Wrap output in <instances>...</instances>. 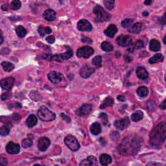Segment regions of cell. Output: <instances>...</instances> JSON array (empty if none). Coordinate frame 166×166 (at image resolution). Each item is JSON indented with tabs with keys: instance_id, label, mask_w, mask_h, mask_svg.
I'll list each match as a JSON object with an SVG mask.
<instances>
[{
	"instance_id": "49",
	"label": "cell",
	"mask_w": 166,
	"mask_h": 166,
	"mask_svg": "<svg viewBox=\"0 0 166 166\" xmlns=\"http://www.w3.org/2000/svg\"><path fill=\"white\" fill-rule=\"evenodd\" d=\"M82 41H83V42H89L88 41H90V42H92V40L89 39H87V38H84V39H82Z\"/></svg>"
},
{
	"instance_id": "11",
	"label": "cell",
	"mask_w": 166,
	"mask_h": 166,
	"mask_svg": "<svg viewBox=\"0 0 166 166\" xmlns=\"http://www.w3.org/2000/svg\"><path fill=\"white\" fill-rule=\"evenodd\" d=\"M92 109V106L90 104H84L83 105L81 106L79 109L76 110V114L79 116H84L89 114L91 112Z\"/></svg>"
},
{
	"instance_id": "28",
	"label": "cell",
	"mask_w": 166,
	"mask_h": 166,
	"mask_svg": "<svg viewBox=\"0 0 166 166\" xmlns=\"http://www.w3.org/2000/svg\"><path fill=\"white\" fill-rule=\"evenodd\" d=\"M11 125V124L10 123H7L4 125V126L1 127V129H0V134H1L2 136L8 135L10 132L11 127H12Z\"/></svg>"
},
{
	"instance_id": "52",
	"label": "cell",
	"mask_w": 166,
	"mask_h": 166,
	"mask_svg": "<svg viewBox=\"0 0 166 166\" xmlns=\"http://www.w3.org/2000/svg\"><path fill=\"white\" fill-rule=\"evenodd\" d=\"M143 15H144V16H147L148 15V13H147V11H145V12L143 13Z\"/></svg>"
},
{
	"instance_id": "12",
	"label": "cell",
	"mask_w": 166,
	"mask_h": 166,
	"mask_svg": "<svg viewBox=\"0 0 166 166\" xmlns=\"http://www.w3.org/2000/svg\"><path fill=\"white\" fill-rule=\"evenodd\" d=\"M77 29L81 31H90L92 29V26L88 20L83 19L78 22Z\"/></svg>"
},
{
	"instance_id": "6",
	"label": "cell",
	"mask_w": 166,
	"mask_h": 166,
	"mask_svg": "<svg viewBox=\"0 0 166 166\" xmlns=\"http://www.w3.org/2000/svg\"><path fill=\"white\" fill-rule=\"evenodd\" d=\"M64 143L69 149L72 151H76L80 147L79 143L76 138L72 135H68L64 139Z\"/></svg>"
},
{
	"instance_id": "31",
	"label": "cell",
	"mask_w": 166,
	"mask_h": 166,
	"mask_svg": "<svg viewBox=\"0 0 166 166\" xmlns=\"http://www.w3.org/2000/svg\"><path fill=\"white\" fill-rule=\"evenodd\" d=\"M38 31H39V33L42 37L44 36L46 34H50L52 33V30L51 28L43 27V26H40L39 29H38Z\"/></svg>"
},
{
	"instance_id": "36",
	"label": "cell",
	"mask_w": 166,
	"mask_h": 166,
	"mask_svg": "<svg viewBox=\"0 0 166 166\" xmlns=\"http://www.w3.org/2000/svg\"><path fill=\"white\" fill-rule=\"evenodd\" d=\"M22 7V3L18 0H14L11 4V7L13 10H18Z\"/></svg>"
},
{
	"instance_id": "34",
	"label": "cell",
	"mask_w": 166,
	"mask_h": 166,
	"mask_svg": "<svg viewBox=\"0 0 166 166\" xmlns=\"http://www.w3.org/2000/svg\"><path fill=\"white\" fill-rule=\"evenodd\" d=\"M101 48L103 51L106 52H110L112 51L113 49V46L109 42H103L101 43Z\"/></svg>"
},
{
	"instance_id": "39",
	"label": "cell",
	"mask_w": 166,
	"mask_h": 166,
	"mask_svg": "<svg viewBox=\"0 0 166 166\" xmlns=\"http://www.w3.org/2000/svg\"><path fill=\"white\" fill-rule=\"evenodd\" d=\"M133 20L132 19H125L121 22V25L123 28H128L132 25Z\"/></svg>"
},
{
	"instance_id": "37",
	"label": "cell",
	"mask_w": 166,
	"mask_h": 166,
	"mask_svg": "<svg viewBox=\"0 0 166 166\" xmlns=\"http://www.w3.org/2000/svg\"><path fill=\"white\" fill-rule=\"evenodd\" d=\"M101 62H102V57L101 56H96L94 57L92 60V63L95 66L99 68L101 66Z\"/></svg>"
},
{
	"instance_id": "48",
	"label": "cell",
	"mask_w": 166,
	"mask_h": 166,
	"mask_svg": "<svg viewBox=\"0 0 166 166\" xmlns=\"http://www.w3.org/2000/svg\"><path fill=\"white\" fill-rule=\"evenodd\" d=\"M125 60L127 62H130L131 60H132V59H131L130 57H129V56H125Z\"/></svg>"
},
{
	"instance_id": "53",
	"label": "cell",
	"mask_w": 166,
	"mask_h": 166,
	"mask_svg": "<svg viewBox=\"0 0 166 166\" xmlns=\"http://www.w3.org/2000/svg\"><path fill=\"white\" fill-rule=\"evenodd\" d=\"M165 38H166V36H165L164 39V43H166V42H165Z\"/></svg>"
},
{
	"instance_id": "20",
	"label": "cell",
	"mask_w": 166,
	"mask_h": 166,
	"mask_svg": "<svg viewBox=\"0 0 166 166\" xmlns=\"http://www.w3.org/2000/svg\"><path fill=\"white\" fill-rule=\"evenodd\" d=\"M99 161L102 165H108L112 162V158L109 154H103L100 156Z\"/></svg>"
},
{
	"instance_id": "25",
	"label": "cell",
	"mask_w": 166,
	"mask_h": 166,
	"mask_svg": "<svg viewBox=\"0 0 166 166\" xmlns=\"http://www.w3.org/2000/svg\"><path fill=\"white\" fill-rule=\"evenodd\" d=\"M163 60H164V56L161 53H157L149 59L148 62L150 64H154L159 62H162Z\"/></svg>"
},
{
	"instance_id": "44",
	"label": "cell",
	"mask_w": 166,
	"mask_h": 166,
	"mask_svg": "<svg viewBox=\"0 0 166 166\" xmlns=\"http://www.w3.org/2000/svg\"><path fill=\"white\" fill-rule=\"evenodd\" d=\"M60 116L63 119H64V120H65L66 121H67V122H70V121H71L70 118H69L68 116H66V114H64V113H61V114H60Z\"/></svg>"
},
{
	"instance_id": "29",
	"label": "cell",
	"mask_w": 166,
	"mask_h": 166,
	"mask_svg": "<svg viewBox=\"0 0 166 166\" xmlns=\"http://www.w3.org/2000/svg\"><path fill=\"white\" fill-rule=\"evenodd\" d=\"M15 31L17 35L20 38H24L26 35V34H27V31H26L25 29L23 26L21 25L17 26L15 29Z\"/></svg>"
},
{
	"instance_id": "21",
	"label": "cell",
	"mask_w": 166,
	"mask_h": 166,
	"mask_svg": "<svg viewBox=\"0 0 166 166\" xmlns=\"http://www.w3.org/2000/svg\"><path fill=\"white\" fill-rule=\"evenodd\" d=\"M161 48V45L160 43L156 39H153L151 40L149 43V49L152 51H158Z\"/></svg>"
},
{
	"instance_id": "10",
	"label": "cell",
	"mask_w": 166,
	"mask_h": 166,
	"mask_svg": "<svg viewBox=\"0 0 166 166\" xmlns=\"http://www.w3.org/2000/svg\"><path fill=\"white\" fill-rule=\"evenodd\" d=\"M15 79L12 77H7L1 81V87L3 90L9 91L14 86Z\"/></svg>"
},
{
	"instance_id": "19",
	"label": "cell",
	"mask_w": 166,
	"mask_h": 166,
	"mask_svg": "<svg viewBox=\"0 0 166 166\" xmlns=\"http://www.w3.org/2000/svg\"><path fill=\"white\" fill-rule=\"evenodd\" d=\"M118 29L116 26L113 24H110L108 26V27L104 31V34H106L107 36L110 38H113L115 34L117 33Z\"/></svg>"
},
{
	"instance_id": "9",
	"label": "cell",
	"mask_w": 166,
	"mask_h": 166,
	"mask_svg": "<svg viewBox=\"0 0 166 166\" xmlns=\"http://www.w3.org/2000/svg\"><path fill=\"white\" fill-rule=\"evenodd\" d=\"M129 125L130 119L127 116L121 119H119V120H116L114 121V126L117 128V129L121 130H123L126 129V128L129 127Z\"/></svg>"
},
{
	"instance_id": "35",
	"label": "cell",
	"mask_w": 166,
	"mask_h": 166,
	"mask_svg": "<svg viewBox=\"0 0 166 166\" xmlns=\"http://www.w3.org/2000/svg\"><path fill=\"white\" fill-rule=\"evenodd\" d=\"M22 145L24 148H29L33 145V139L29 136L27 138L24 139L22 142Z\"/></svg>"
},
{
	"instance_id": "16",
	"label": "cell",
	"mask_w": 166,
	"mask_h": 166,
	"mask_svg": "<svg viewBox=\"0 0 166 166\" xmlns=\"http://www.w3.org/2000/svg\"><path fill=\"white\" fill-rule=\"evenodd\" d=\"M97 160L94 156H90L86 159L83 160L80 164V165H97Z\"/></svg>"
},
{
	"instance_id": "33",
	"label": "cell",
	"mask_w": 166,
	"mask_h": 166,
	"mask_svg": "<svg viewBox=\"0 0 166 166\" xmlns=\"http://www.w3.org/2000/svg\"><path fill=\"white\" fill-rule=\"evenodd\" d=\"M66 51L65 53L60 54L61 57H62L63 60H67V59H70V58L73 56V55H74L72 49L70 48L68 46V47H66Z\"/></svg>"
},
{
	"instance_id": "51",
	"label": "cell",
	"mask_w": 166,
	"mask_h": 166,
	"mask_svg": "<svg viewBox=\"0 0 166 166\" xmlns=\"http://www.w3.org/2000/svg\"><path fill=\"white\" fill-rule=\"evenodd\" d=\"M3 42H4V36H3L2 31H1V42H0V44H2Z\"/></svg>"
},
{
	"instance_id": "1",
	"label": "cell",
	"mask_w": 166,
	"mask_h": 166,
	"mask_svg": "<svg viewBox=\"0 0 166 166\" xmlns=\"http://www.w3.org/2000/svg\"><path fill=\"white\" fill-rule=\"evenodd\" d=\"M143 139L136 134L129 135L125 138L119 144L118 151L121 155L133 156L138 152L142 145Z\"/></svg>"
},
{
	"instance_id": "13",
	"label": "cell",
	"mask_w": 166,
	"mask_h": 166,
	"mask_svg": "<svg viewBox=\"0 0 166 166\" xmlns=\"http://www.w3.org/2000/svg\"><path fill=\"white\" fill-rule=\"evenodd\" d=\"M95 71V69L94 68L89 66L88 65H84L80 70V75L81 76L84 78H87L90 77L91 75L94 74Z\"/></svg>"
},
{
	"instance_id": "15",
	"label": "cell",
	"mask_w": 166,
	"mask_h": 166,
	"mask_svg": "<svg viewBox=\"0 0 166 166\" xmlns=\"http://www.w3.org/2000/svg\"><path fill=\"white\" fill-rule=\"evenodd\" d=\"M50 145V140L46 137H42L40 138L38 142V148L40 151H46Z\"/></svg>"
},
{
	"instance_id": "26",
	"label": "cell",
	"mask_w": 166,
	"mask_h": 166,
	"mask_svg": "<svg viewBox=\"0 0 166 166\" xmlns=\"http://www.w3.org/2000/svg\"><path fill=\"white\" fill-rule=\"evenodd\" d=\"M113 103H114V101H113V99L111 97H107L103 102V103L101 104V105L100 106V109H104L107 107L111 106L113 105Z\"/></svg>"
},
{
	"instance_id": "41",
	"label": "cell",
	"mask_w": 166,
	"mask_h": 166,
	"mask_svg": "<svg viewBox=\"0 0 166 166\" xmlns=\"http://www.w3.org/2000/svg\"><path fill=\"white\" fill-rule=\"evenodd\" d=\"M99 118H101L102 120L103 121V123L106 125L108 124V117H107V115L106 113H101V114L99 116Z\"/></svg>"
},
{
	"instance_id": "22",
	"label": "cell",
	"mask_w": 166,
	"mask_h": 166,
	"mask_svg": "<svg viewBox=\"0 0 166 166\" xmlns=\"http://www.w3.org/2000/svg\"><path fill=\"white\" fill-rule=\"evenodd\" d=\"M37 121L38 119L36 116L33 114H31L29 116L28 118L27 119V120H26V125H27V126L29 128L33 127L36 125Z\"/></svg>"
},
{
	"instance_id": "38",
	"label": "cell",
	"mask_w": 166,
	"mask_h": 166,
	"mask_svg": "<svg viewBox=\"0 0 166 166\" xmlns=\"http://www.w3.org/2000/svg\"><path fill=\"white\" fill-rule=\"evenodd\" d=\"M104 4L107 8V9L112 10L114 7L115 1L113 0H105V1H104Z\"/></svg>"
},
{
	"instance_id": "7",
	"label": "cell",
	"mask_w": 166,
	"mask_h": 166,
	"mask_svg": "<svg viewBox=\"0 0 166 166\" xmlns=\"http://www.w3.org/2000/svg\"><path fill=\"white\" fill-rule=\"evenodd\" d=\"M94 53V49L88 46H84V47L81 48L77 50V55L78 57L84 58V59H88L90 56Z\"/></svg>"
},
{
	"instance_id": "32",
	"label": "cell",
	"mask_w": 166,
	"mask_h": 166,
	"mask_svg": "<svg viewBox=\"0 0 166 166\" xmlns=\"http://www.w3.org/2000/svg\"><path fill=\"white\" fill-rule=\"evenodd\" d=\"M1 66L5 71L10 72L13 71L14 68V65L11 62H7V61H4L1 63Z\"/></svg>"
},
{
	"instance_id": "27",
	"label": "cell",
	"mask_w": 166,
	"mask_h": 166,
	"mask_svg": "<svg viewBox=\"0 0 166 166\" xmlns=\"http://www.w3.org/2000/svg\"><path fill=\"white\" fill-rule=\"evenodd\" d=\"M143 118H144V113L141 110H137V111L132 113L131 119H132L133 121L138 122L142 119Z\"/></svg>"
},
{
	"instance_id": "45",
	"label": "cell",
	"mask_w": 166,
	"mask_h": 166,
	"mask_svg": "<svg viewBox=\"0 0 166 166\" xmlns=\"http://www.w3.org/2000/svg\"><path fill=\"white\" fill-rule=\"evenodd\" d=\"M9 93H7V94H3L1 95V99L3 101H4V100H6V99H8V98L10 97V96L11 95L10 94H8Z\"/></svg>"
},
{
	"instance_id": "30",
	"label": "cell",
	"mask_w": 166,
	"mask_h": 166,
	"mask_svg": "<svg viewBox=\"0 0 166 166\" xmlns=\"http://www.w3.org/2000/svg\"><path fill=\"white\" fill-rule=\"evenodd\" d=\"M148 90L145 86H140L137 90V94L141 97H145L148 95Z\"/></svg>"
},
{
	"instance_id": "24",
	"label": "cell",
	"mask_w": 166,
	"mask_h": 166,
	"mask_svg": "<svg viewBox=\"0 0 166 166\" xmlns=\"http://www.w3.org/2000/svg\"><path fill=\"white\" fill-rule=\"evenodd\" d=\"M142 29L141 23H136L135 24L130 26L129 28V32L133 34H138L141 32Z\"/></svg>"
},
{
	"instance_id": "47",
	"label": "cell",
	"mask_w": 166,
	"mask_h": 166,
	"mask_svg": "<svg viewBox=\"0 0 166 166\" xmlns=\"http://www.w3.org/2000/svg\"><path fill=\"white\" fill-rule=\"evenodd\" d=\"M118 99L120 101H125V97L123 95H119L118 96Z\"/></svg>"
},
{
	"instance_id": "5",
	"label": "cell",
	"mask_w": 166,
	"mask_h": 166,
	"mask_svg": "<svg viewBox=\"0 0 166 166\" xmlns=\"http://www.w3.org/2000/svg\"><path fill=\"white\" fill-rule=\"evenodd\" d=\"M48 77L49 80L51 81L52 83L57 85L64 86L66 85V81L64 75L59 72L57 71H51L49 72L48 75Z\"/></svg>"
},
{
	"instance_id": "18",
	"label": "cell",
	"mask_w": 166,
	"mask_h": 166,
	"mask_svg": "<svg viewBox=\"0 0 166 166\" xmlns=\"http://www.w3.org/2000/svg\"><path fill=\"white\" fill-rule=\"evenodd\" d=\"M43 16L45 20L49 22L53 21L56 18V12L54 10L47 9L43 14Z\"/></svg>"
},
{
	"instance_id": "2",
	"label": "cell",
	"mask_w": 166,
	"mask_h": 166,
	"mask_svg": "<svg viewBox=\"0 0 166 166\" xmlns=\"http://www.w3.org/2000/svg\"><path fill=\"white\" fill-rule=\"evenodd\" d=\"M166 125L165 122L158 124L150 133V144L154 148L161 146L165 140Z\"/></svg>"
},
{
	"instance_id": "8",
	"label": "cell",
	"mask_w": 166,
	"mask_h": 166,
	"mask_svg": "<svg viewBox=\"0 0 166 166\" xmlns=\"http://www.w3.org/2000/svg\"><path fill=\"white\" fill-rule=\"evenodd\" d=\"M118 44L122 47H130L132 45V39L128 35H120L116 39Z\"/></svg>"
},
{
	"instance_id": "4",
	"label": "cell",
	"mask_w": 166,
	"mask_h": 166,
	"mask_svg": "<svg viewBox=\"0 0 166 166\" xmlns=\"http://www.w3.org/2000/svg\"><path fill=\"white\" fill-rule=\"evenodd\" d=\"M38 116L43 121H51L56 118V115L53 112L49 110L47 107L42 106L38 111Z\"/></svg>"
},
{
	"instance_id": "14",
	"label": "cell",
	"mask_w": 166,
	"mask_h": 166,
	"mask_svg": "<svg viewBox=\"0 0 166 166\" xmlns=\"http://www.w3.org/2000/svg\"><path fill=\"white\" fill-rule=\"evenodd\" d=\"M6 151L10 154H18L20 151V146L18 144H14V143L12 141H10L7 145Z\"/></svg>"
},
{
	"instance_id": "50",
	"label": "cell",
	"mask_w": 166,
	"mask_h": 166,
	"mask_svg": "<svg viewBox=\"0 0 166 166\" xmlns=\"http://www.w3.org/2000/svg\"><path fill=\"white\" fill-rule=\"evenodd\" d=\"M144 4L147 5H149L152 4V1H151V0H147V1H145L144 2Z\"/></svg>"
},
{
	"instance_id": "40",
	"label": "cell",
	"mask_w": 166,
	"mask_h": 166,
	"mask_svg": "<svg viewBox=\"0 0 166 166\" xmlns=\"http://www.w3.org/2000/svg\"><path fill=\"white\" fill-rule=\"evenodd\" d=\"M144 47V43L141 40H137V41L134 43L133 45V48L134 49H140Z\"/></svg>"
},
{
	"instance_id": "3",
	"label": "cell",
	"mask_w": 166,
	"mask_h": 166,
	"mask_svg": "<svg viewBox=\"0 0 166 166\" xmlns=\"http://www.w3.org/2000/svg\"><path fill=\"white\" fill-rule=\"evenodd\" d=\"M93 12L95 14V21L98 22H107L110 18V14L107 13L100 5H96L93 9Z\"/></svg>"
},
{
	"instance_id": "42",
	"label": "cell",
	"mask_w": 166,
	"mask_h": 166,
	"mask_svg": "<svg viewBox=\"0 0 166 166\" xmlns=\"http://www.w3.org/2000/svg\"><path fill=\"white\" fill-rule=\"evenodd\" d=\"M46 41L48 42L49 43H53L55 41V39L54 36H49L46 38Z\"/></svg>"
},
{
	"instance_id": "23",
	"label": "cell",
	"mask_w": 166,
	"mask_h": 166,
	"mask_svg": "<svg viewBox=\"0 0 166 166\" xmlns=\"http://www.w3.org/2000/svg\"><path fill=\"white\" fill-rule=\"evenodd\" d=\"M90 132L94 135H97L101 132V125L97 123V122H95V123H93L91 127H90Z\"/></svg>"
},
{
	"instance_id": "17",
	"label": "cell",
	"mask_w": 166,
	"mask_h": 166,
	"mask_svg": "<svg viewBox=\"0 0 166 166\" xmlns=\"http://www.w3.org/2000/svg\"><path fill=\"white\" fill-rule=\"evenodd\" d=\"M136 75L141 80L147 79L148 77V71L144 67H138L136 69Z\"/></svg>"
},
{
	"instance_id": "46",
	"label": "cell",
	"mask_w": 166,
	"mask_h": 166,
	"mask_svg": "<svg viewBox=\"0 0 166 166\" xmlns=\"http://www.w3.org/2000/svg\"><path fill=\"white\" fill-rule=\"evenodd\" d=\"M160 108L162 110H165V108H166V105H165V100L163 101L162 103H161V104L160 105Z\"/></svg>"
},
{
	"instance_id": "43",
	"label": "cell",
	"mask_w": 166,
	"mask_h": 166,
	"mask_svg": "<svg viewBox=\"0 0 166 166\" xmlns=\"http://www.w3.org/2000/svg\"><path fill=\"white\" fill-rule=\"evenodd\" d=\"M7 164V160L1 156V158H0V165H6Z\"/></svg>"
}]
</instances>
